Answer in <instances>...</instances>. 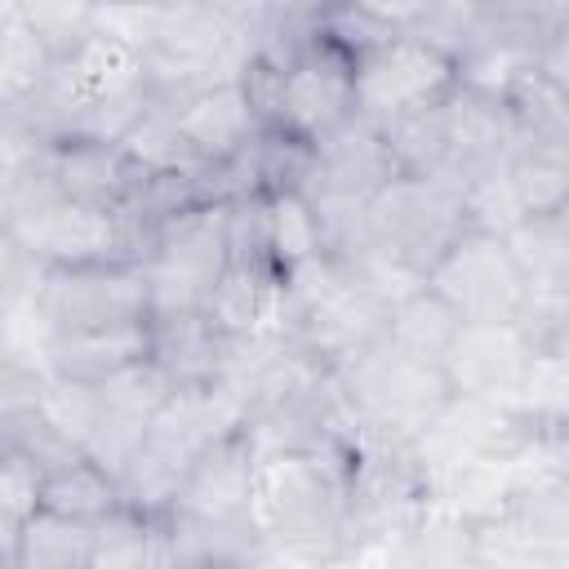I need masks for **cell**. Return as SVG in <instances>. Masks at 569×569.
<instances>
[{"label": "cell", "mask_w": 569, "mask_h": 569, "mask_svg": "<svg viewBox=\"0 0 569 569\" xmlns=\"http://www.w3.org/2000/svg\"><path fill=\"white\" fill-rule=\"evenodd\" d=\"M271 244H276L280 267H293L302 258L325 253L320 222H316V209H311L307 191H276L271 196Z\"/></svg>", "instance_id": "31"}, {"label": "cell", "mask_w": 569, "mask_h": 569, "mask_svg": "<svg viewBox=\"0 0 569 569\" xmlns=\"http://www.w3.org/2000/svg\"><path fill=\"white\" fill-rule=\"evenodd\" d=\"M40 507L93 525V520L111 516L116 507H124V493H120V480H116L111 471H102L98 462L80 458V462H71V467L44 476V498H40Z\"/></svg>", "instance_id": "22"}, {"label": "cell", "mask_w": 569, "mask_h": 569, "mask_svg": "<svg viewBox=\"0 0 569 569\" xmlns=\"http://www.w3.org/2000/svg\"><path fill=\"white\" fill-rule=\"evenodd\" d=\"M458 329H462L458 307H453L440 289H431L427 280L413 284L409 293H400V298L391 302V325H387V333H391L405 351H413V356L445 360V351H449V342L458 338Z\"/></svg>", "instance_id": "18"}, {"label": "cell", "mask_w": 569, "mask_h": 569, "mask_svg": "<svg viewBox=\"0 0 569 569\" xmlns=\"http://www.w3.org/2000/svg\"><path fill=\"white\" fill-rule=\"evenodd\" d=\"M462 187L449 178H422V173H396L369 196V222L378 249L427 280V271L453 249V240L467 231Z\"/></svg>", "instance_id": "2"}, {"label": "cell", "mask_w": 569, "mask_h": 569, "mask_svg": "<svg viewBox=\"0 0 569 569\" xmlns=\"http://www.w3.org/2000/svg\"><path fill=\"white\" fill-rule=\"evenodd\" d=\"M98 13H102L98 0H18V9H13V18H22L58 62L71 58L76 49H84L102 31Z\"/></svg>", "instance_id": "24"}, {"label": "cell", "mask_w": 569, "mask_h": 569, "mask_svg": "<svg viewBox=\"0 0 569 569\" xmlns=\"http://www.w3.org/2000/svg\"><path fill=\"white\" fill-rule=\"evenodd\" d=\"M400 164L391 156V142L382 124L369 116L351 111L342 124L320 133L311 142V178L307 191H351V196H373L387 178H396Z\"/></svg>", "instance_id": "10"}, {"label": "cell", "mask_w": 569, "mask_h": 569, "mask_svg": "<svg viewBox=\"0 0 569 569\" xmlns=\"http://www.w3.org/2000/svg\"><path fill=\"white\" fill-rule=\"evenodd\" d=\"M49 173L67 200L98 204V209H120L138 182L147 178L120 142H98V138H67L49 151Z\"/></svg>", "instance_id": "12"}, {"label": "cell", "mask_w": 569, "mask_h": 569, "mask_svg": "<svg viewBox=\"0 0 569 569\" xmlns=\"http://www.w3.org/2000/svg\"><path fill=\"white\" fill-rule=\"evenodd\" d=\"M36 302H40L44 320L53 325V333L151 320V293H147L142 262L49 267Z\"/></svg>", "instance_id": "6"}, {"label": "cell", "mask_w": 569, "mask_h": 569, "mask_svg": "<svg viewBox=\"0 0 569 569\" xmlns=\"http://www.w3.org/2000/svg\"><path fill=\"white\" fill-rule=\"evenodd\" d=\"M338 373H342V387H347L360 422L400 431V436H418L453 400L445 365L405 351L391 333L382 342L365 347L360 356H351L347 365H338Z\"/></svg>", "instance_id": "3"}, {"label": "cell", "mask_w": 569, "mask_h": 569, "mask_svg": "<svg viewBox=\"0 0 569 569\" xmlns=\"http://www.w3.org/2000/svg\"><path fill=\"white\" fill-rule=\"evenodd\" d=\"M485 4L489 0H427L422 13L405 27L413 40L440 49L445 58H462L480 31V18H485Z\"/></svg>", "instance_id": "28"}, {"label": "cell", "mask_w": 569, "mask_h": 569, "mask_svg": "<svg viewBox=\"0 0 569 569\" xmlns=\"http://www.w3.org/2000/svg\"><path fill=\"white\" fill-rule=\"evenodd\" d=\"M227 333L213 325L209 311H178V316H151V356L169 369L178 387L187 382H213L222 360Z\"/></svg>", "instance_id": "15"}, {"label": "cell", "mask_w": 569, "mask_h": 569, "mask_svg": "<svg viewBox=\"0 0 569 569\" xmlns=\"http://www.w3.org/2000/svg\"><path fill=\"white\" fill-rule=\"evenodd\" d=\"M53 53L40 44V36L22 22V18H4L0 22V107L22 102L49 71H53Z\"/></svg>", "instance_id": "27"}, {"label": "cell", "mask_w": 569, "mask_h": 569, "mask_svg": "<svg viewBox=\"0 0 569 569\" xmlns=\"http://www.w3.org/2000/svg\"><path fill=\"white\" fill-rule=\"evenodd\" d=\"M356 111V58L320 40L280 71V111L271 129H289L307 142L329 133Z\"/></svg>", "instance_id": "9"}, {"label": "cell", "mask_w": 569, "mask_h": 569, "mask_svg": "<svg viewBox=\"0 0 569 569\" xmlns=\"http://www.w3.org/2000/svg\"><path fill=\"white\" fill-rule=\"evenodd\" d=\"M533 71L542 80H551L560 93H569V18L547 31V40H542V49L533 58Z\"/></svg>", "instance_id": "34"}, {"label": "cell", "mask_w": 569, "mask_h": 569, "mask_svg": "<svg viewBox=\"0 0 569 569\" xmlns=\"http://www.w3.org/2000/svg\"><path fill=\"white\" fill-rule=\"evenodd\" d=\"M253 471H258V449L249 431H231L213 440L196 467L187 471L169 516H196V520H227V516H249V493H253Z\"/></svg>", "instance_id": "11"}, {"label": "cell", "mask_w": 569, "mask_h": 569, "mask_svg": "<svg viewBox=\"0 0 569 569\" xmlns=\"http://www.w3.org/2000/svg\"><path fill=\"white\" fill-rule=\"evenodd\" d=\"M347 4H360V9H369L373 18H382L387 27L405 31V27L422 13V4H427V0H347Z\"/></svg>", "instance_id": "35"}, {"label": "cell", "mask_w": 569, "mask_h": 569, "mask_svg": "<svg viewBox=\"0 0 569 569\" xmlns=\"http://www.w3.org/2000/svg\"><path fill=\"white\" fill-rule=\"evenodd\" d=\"M76 89V98L84 107L102 102V98H116V93H133V89H147L142 84V53L124 40H116L111 31H98L84 49H76L71 58L58 62ZM84 116V111H80Z\"/></svg>", "instance_id": "17"}, {"label": "cell", "mask_w": 569, "mask_h": 569, "mask_svg": "<svg viewBox=\"0 0 569 569\" xmlns=\"http://www.w3.org/2000/svg\"><path fill=\"white\" fill-rule=\"evenodd\" d=\"M427 284L440 289L462 320H520L533 284L520 271L507 236L467 227L453 249L427 271Z\"/></svg>", "instance_id": "4"}, {"label": "cell", "mask_w": 569, "mask_h": 569, "mask_svg": "<svg viewBox=\"0 0 569 569\" xmlns=\"http://www.w3.org/2000/svg\"><path fill=\"white\" fill-rule=\"evenodd\" d=\"M516 409L529 422L569 427V329L533 342V356H529Z\"/></svg>", "instance_id": "21"}, {"label": "cell", "mask_w": 569, "mask_h": 569, "mask_svg": "<svg viewBox=\"0 0 569 569\" xmlns=\"http://www.w3.org/2000/svg\"><path fill=\"white\" fill-rule=\"evenodd\" d=\"M462 209H467V227L493 231V236H511L529 218L520 196H516V187H511V178H507V169L471 182L467 196H462Z\"/></svg>", "instance_id": "33"}, {"label": "cell", "mask_w": 569, "mask_h": 569, "mask_svg": "<svg viewBox=\"0 0 569 569\" xmlns=\"http://www.w3.org/2000/svg\"><path fill=\"white\" fill-rule=\"evenodd\" d=\"M351 453L342 445L258 458L249 516L267 538L271 565L342 560Z\"/></svg>", "instance_id": "1"}, {"label": "cell", "mask_w": 569, "mask_h": 569, "mask_svg": "<svg viewBox=\"0 0 569 569\" xmlns=\"http://www.w3.org/2000/svg\"><path fill=\"white\" fill-rule=\"evenodd\" d=\"M440 116H445V178L458 182L462 191L489 173H502L520 147V129L516 116L507 107V98L471 89V84H453L440 98Z\"/></svg>", "instance_id": "7"}, {"label": "cell", "mask_w": 569, "mask_h": 569, "mask_svg": "<svg viewBox=\"0 0 569 569\" xmlns=\"http://www.w3.org/2000/svg\"><path fill=\"white\" fill-rule=\"evenodd\" d=\"M44 471L18 449H0V556L13 547L18 529L40 511Z\"/></svg>", "instance_id": "30"}, {"label": "cell", "mask_w": 569, "mask_h": 569, "mask_svg": "<svg viewBox=\"0 0 569 569\" xmlns=\"http://www.w3.org/2000/svg\"><path fill=\"white\" fill-rule=\"evenodd\" d=\"M507 244L533 289H569V204L551 213H529L507 236Z\"/></svg>", "instance_id": "20"}, {"label": "cell", "mask_w": 569, "mask_h": 569, "mask_svg": "<svg viewBox=\"0 0 569 569\" xmlns=\"http://www.w3.org/2000/svg\"><path fill=\"white\" fill-rule=\"evenodd\" d=\"M9 569H89L93 560V525L58 516L40 507L0 556Z\"/></svg>", "instance_id": "16"}, {"label": "cell", "mask_w": 569, "mask_h": 569, "mask_svg": "<svg viewBox=\"0 0 569 569\" xmlns=\"http://www.w3.org/2000/svg\"><path fill=\"white\" fill-rule=\"evenodd\" d=\"M507 178L525 213H551L569 204V147H516Z\"/></svg>", "instance_id": "25"}, {"label": "cell", "mask_w": 569, "mask_h": 569, "mask_svg": "<svg viewBox=\"0 0 569 569\" xmlns=\"http://www.w3.org/2000/svg\"><path fill=\"white\" fill-rule=\"evenodd\" d=\"M36 405H40V413H44L53 427H62L76 445H84V436H89V427H93L102 400H98V387H93V382H76V378H62V373H44Z\"/></svg>", "instance_id": "32"}, {"label": "cell", "mask_w": 569, "mask_h": 569, "mask_svg": "<svg viewBox=\"0 0 569 569\" xmlns=\"http://www.w3.org/2000/svg\"><path fill=\"white\" fill-rule=\"evenodd\" d=\"M529 356H533V338L525 333L520 320H462L440 365L453 396H476L516 409Z\"/></svg>", "instance_id": "8"}, {"label": "cell", "mask_w": 569, "mask_h": 569, "mask_svg": "<svg viewBox=\"0 0 569 569\" xmlns=\"http://www.w3.org/2000/svg\"><path fill=\"white\" fill-rule=\"evenodd\" d=\"M124 156L147 173V178H160V173H196L204 169V160L191 151L182 124H178V111L164 107V102H147V111L133 120V129L120 138Z\"/></svg>", "instance_id": "19"}, {"label": "cell", "mask_w": 569, "mask_h": 569, "mask_svg": "<svg viewBox=\"0 0 569 569\" xmlns=\"http://www.w3.org/2000/svg\"><path fill=\"white\" fill-rule=\"evenodd\" d=\"M458 84V62L440 49L396 31L356 62V111L373 124H391L409 111L440 102Z\"/></svg>", "instance_id": "5"}, {"label": "cell", "mask_w": 569, "mask_h": 569, "mask_svg": "<svg viewBox=\"0 0 569 569\" xmlns=\"http://www.w3.org/2000/svg\"><path fill=\"white\" fill-rule=\"evenodd\" d=\"M0 449H18V453L31 458L44 476H53V471H62V467H71V462L84 458V449H80L62 427H53V422L40 413V405L0 413Z\"/></svg>", "instance_id": "26"}, {"label": "cell", "mask_w": 569, "mask_h": 569, "mask_svg": "<svg viewBox=\"0 0 569 569\" xmlns=\"http://www.w3.org/2000/svg\"><path fill=\"white\" fill-rule=\"evenodd\" d=\"M507 480H511V498L569 485V427L529 422L520 445L507 453Z\"/></svg>", "instance_id": "23"}, {"label": "cell", "mask_w": 569, "mask_h": 569, "mask_svg": "<svg viewBox=\"0 0 569 569\" xmlns=\"http://www.w3.org/2000/svg\"><path fill=\"white\" fill-rule=\"evenodd\" d=\"M142 356H151V320L53 333L44 365H49V373H62L76 382H102Z\"/></svg>", "instance_id": "14"}, {"label": "cell", "mask_w": 569, "mask_h": 569, "mask_svg": "<svg viewBox=\"0 0 569 569\" xmlns=\"http://www.w3.org/2000/svg\"><path fill=\"white\" fill-rule=\"evenodd\" d=\"M178 124L204 164H218V160L244 151L262 133V120H258V107H253L244 80L196 93L191 102L178 107Z\"/></svg>", "instance_id": "13"}, {"label": "cell", "mask_w": 569, "mask_h": 569, "mask_svg": "<svg viewBox=\"0 0 569 569\" xmlns=\"http://www.w3.org/2000/svg\"><path fill=\"white\" fill-rule=\"evenodd\" d=\"M227 249H231V262H240V267L284 271L276 262V244H271V196L267 191L227 200Z\"/></svg>", "instance_id": "29"}]
</instances>
